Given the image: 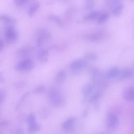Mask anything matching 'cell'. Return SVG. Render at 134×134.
Segmentation results:
<instances>
[{
    "instance_id": "6da1fadb",
    "label": "cell",
    "mask_w": 134,
    "mask_h": 134,
    "mask_svg": "<svg viewBox=\"0 0 134 134\" xmlns=\"http://www.w3.org/2000/svg\"><path fill=\"white\" fill-rule=\"evenodd\" d=\"M51 103L55 107H61L64 104L65 99L61 92L54 87L51 88L48 92Z\"/></svg>"
},
{
    "instance_id": "7a4b0ae2",
    "label": "cell",
    "mask_w": 134,
    "mask_h": 134,
    "mask_svg": "<svg viewBox=\"0 0 134 134\" xmlns=\"http://www.w3.org/2000/svg\"><path fill=\"white\" fill-rule=\"evenodd\" d=\"M35 67L33 61L29 58H26L18 62L15 66V70L20 72H28Z\"/></svg>"
},
{
    "instance_id": "3957f363",
    "label": "cell",
    "mask_w": 134,
    "mask_h": 134,
    "mask_svg": "<svg viewBox=\"0 0 134 134\" xmlns=\"http://www.w3.org/2000/svg\"><path fill=\"white\" fill-rule=\"evenodd\" d=\"M6 41L9 44L15 43L18 38V32L13 25H7L4 30Z\"/></svg>"
},
{
    "instance_id": "277c9868",
    "label": "cell",
    "mask_w": 134,
    "mask_h": 134,
    "mask_svg": "<svg viewBox=\"0 0 134 134\" xmlns=\"http://www.w3.org/2000/svg\"><path fill=\"white\" fill-rule=\"evenodd\" d=\"M88 65L87 61L85 59L79 58L73 60L70 64V69L73 72H77L86 68Z\"/></svg>"
},
{
    "instance_id": "5b68a950",
    "label": "cell",
    "mask_w": 134,
    "mask_h": 134,
    "mask_svg": "<svg viewBox=\"0 0 134 134\" xmlns=\"http://www.w3.org/2000/svg\"><path fill=\"white\" fill-rule=\"evenodd\" d=\"M27 122L28 124V132L29 134H34L40 129V126L36 122L35 115L33 113L30 114L28 116Z\"/></svg>"
},
{
    "instance_id": "8992f818",
    "label": "cell",
    "mask_w": 134,
    "mask_h": 134,
    "mask_svg": "<svg viewBox=\"0 0 134 134\" xmlns=\"http://www.w3.org/2000/svg\"><path fill=\"white\" fill-rule=\"evenodd\" d=\"M119 124V119L114 113H110L107 117V126L110 130L115 129Z\"/></svg>"
},
{
    "instance_id": "52a82bcc",
    "label": "cell",
    "mask_w": 134,
    "mask_h": 134,
    "mask_svg": "<svg viewBox=\"0 0 134 134\" xmlns=\"http://www.w3.org/2000/svg\"><path fill=\"white\" fill-rule=\"evenodd\" d=\"M49 37L50 35L47 31L45 30L44 29L41 30L40 32V34L38 35V37L36 41V47L37 48H40L49 39Z\"/></svg>"
},
{
    "instance_id": "ba28073f",
    "label": "cell",
    "mask_w": 134,
    "mask_h": 134,
    "mask_svg": "<svg viewBox=\"0 0 134 134\" xmlns=\"http://www.w3.org/2000/svg\"><path fill=\"white\" fill-rule=\"evenodd\" d=\"M123 97L127 102L134 101V86H129L125 89L123 92Z\"/></svg>"
},
{
    "instance_id": "9c48e42d",
    "label": "cell",
    "mask_w": 134,
    "mask_h": 134,
    "mask_svg": "<svg viewBox=\"0 0 134 134\" xmlns=\"http://www.w3.org/2000/svg\"><path fill=\"white\" fill-rule=\"evenodd\" d=\"M49 53L48 51L44 48L39 49L37 53L38 60L42 63H46L48 61Z\"/></svg>"
},
{
    "instance_id": "30bf717a",
    "label": "cell",
    "mask_w": 134,
    "mask_h": 134,
    "mask_svg": "<svg viewBox=\"0 0 134 134\" xmlns=\"http://www.w3.org/2000/svg\"><path fill=\"white\" fill-rule=\"evenodd\" d=\"M34 50L32 47L30 46H25L19 48L17 51V55L19 57H23L29 55Z\"/></svg>"
},
{
    "instance_id": "8fae6325",
    "label": "cell",
    "mask_w": 134,
    "mask_h": 134,
    "mask_svg": "<svg viewBox=\"0 0 134 134\" xmlns=\"http://www.w3.org/2000/svg\"><path fill=\"white\" fill-rule=\"evenodd\" d=\"M133 74V71L131 69L128 68H125L120 70L119 73L117 77L119 80H124L130 78Z\"/></svg>"
},
{
    "instance_id": "7c38bea8",
    "label": "cell",
    "mask_w": 134,
    "mask_h": 134,
    "mask_svg": "<svg viewBox=\"0 0 134 134\" xmlns=\"http://www.w3.org/2000/svg\"><path fill=\"white\" fill-rule=\"evenodd\" d=\"M95 85L93 83H88L85 84L82 90V94L84 97H87L91 96L94 90Z\"/></svg>"
},
{
    "instance_id": "4fadbf2b",
    "label": "cell",
    "mask_w": 134,
    "mask_h": 134,
    "mask_svg": "<svg viewBox=\"0 0 134 134\" xmlns=\"http://www.w3.org/2000/svg\"><path fill=\"white\" fill-rule=\"evenodd\" d=\"M76 118L74 117H70L63 122L62 125V128L65 131L71 130L75 125Z\"/></svg>"
},
{
    "instance_id": "5bb4252c",
    "label": "cell",
    "mask_w": 134,
    "mask_h": 134,
    "mask_svg": "<svg viewBox=\"0 0 134 134\" xmlns=\"http://www.w3.org/2000/svg\"><path fill=\"white\" fill-rule=\"evenodd\" d=\"M101 12L98 10H92L83 17L84 21H90L97 20Z\"/></svg>"
},
{
    "instance_id": "9a60e30c",
    "label": "cell",
    "mask_w": 134,
    "mask_h": 134,
    "mask_svg": "<svg viewBox=\"0 0 134 134\" xmlns=\"http://www.w3.org/2000/svg\"><path fill=\"white\" fill-rule=\"evenodd\" d=\"M0 21L8 25H13L17 23L15 18L7 14H0Z\"/></svg>"
},
{
    "instance_id": "2e32d148",
    "label": "cell",
    "mask_w": 134,
    "mask_h": 134,
    "mask_svg": "<svg viewBox=\"0 0 134 134\" xmlns=\"http://www.w3.org/2000/svg\"><path fill=\"white\" fill-rule=\"evenodd\" d=\"M66 73L64 70H59L55 77V81L58 84H61L64 82L66 77Z\"/></svg>"
},
{
    "instance_id": "e0dca14e",
    "label": "cell",
    "mask_w": 134,
    "mask_h": 134,
    "mask_svg": "<svg viewBox=\"0 0 134 134\" xmlns=\"http://www.w3.org/2000/svg\"><path fill=\"white\" fill-rule=\"evenodd\" d=\"M120 69L116 66L110 68L106 73V77L108 79H112L117 77L119 73Z\"/></svg>"
},
{
    "instance_id": "ac0fdd59",
    "label": "cell",
    "mask_w": 134,
    "mask_h": 134,
    "mask_svg": "<svg viewBox=\"0 0 134 134\" xmlns=\"http://www.w3.org/2000/svg\"><path fill=\"white\" fill-rule=\"evenodd\" d=\"M124 4L121 3L116 5L112 10L113 15L115 17L119 16L122 14L124 10Z\"/></svg>"
},
{
    "instance_id": "d6986e66",
    "label": "cell",
    "mask_w": 134,
    "mask_h": 134,
    "mask_svg": "<svg viewBox=\"0 0 134 134\" xmlns=\"http://www.w3.org/2000/svg\"><path fill=\"white\" fill-rule=\"evenodd\" d=\"M102 37L103 36H102V35H100V34H91L85 36V39L92 42L100 41V39H102Z\"/></svg>"
},
{
    "instance_id": "ffe728a7",
    "label": "cell",
    "mask_w": 134,
    "mask_h": 134,
    "mask_svg": "<svg viewBox=\"0 0 134 134\" xmlns=\"http://www.w3.org/2000/svg\"><path fill=\"white\" fill-rule=\"evenodd\" d=\"M109 18V13L107 12H101L97 19V23L98 24H102L105 23Z\"/></svg>"
},
{
    "instance_id": "44dd1931",
    "label": "cell",
    "mask_w": 134,
    "mask_h": 134,
    "mask_svg": "<svg viewBox=\"0 0 134 134\" xmlns=\"http://www.w3.org/2000/svg\"><path fill=\"white\" fill-rule=\"evenodd\" d=\"M48 18L50 20L53 21L55 24H56L59 27H63L64 26V24L62 20L58 16H56L53 14H51L48 16Z\"/></svg>"
},
{
    "instance_id": "7402d4cb",
    "label": "cell",
    "mask_w": 134,
    "mask_h": 134,
    "mask_svg": "<svg viewBox=\"0 0 134 134\" xmlns=\"http://www.w3.org/2000/svg\"><path fill=\"white\" fill-rule=\"evenodd\" d=\"M39 7H40V4H39V3L36 2L30 6V7L28 10V16L30 17H32L35 15L37 11L38 10V9L39 8Z\"/></svg>"
},
{
    "instance_id": "603a6c76",
    "label": "cell",
    "mask_w": 134,
    "mask_h": 134,
    "mask_svg": "<svg viewBox=\"0 0 134 134\" xmlns=\"http://www.w3.org/2000/svg\"><path fill=\"white\" fill-rule=\"evenodd\" d=\"M84 57L86 60L91 61H96L97 59V54L92 52H88L85 53L84 55Z\"/></svg>"
},
{
    "instance_id": "cb8c5ba5",
    "label": "cell",
    "mask_w": 134,
    "mask_h": 134,
    "mask_svg": "<svg viewBox=\"0 0 134 134\" xmlns=\"http://www.w3.org/2000/svg\"><path fill=\"white\" fill-rule=\"evenodd\" d=\"M94 2L93 0H85L84 8L87 10H92L94 7Z\"/></svg>"
},
{
    "instance_id": "d4e9b609",
    "label": "cell",
    "mask_w": 134,
    "mask_h": 134,
    "mask_svg": "<svg viewBox=\"0 0 134 134\" xmlns=\"http://www.w3.org/2000/svg\"><path fill=\"white\" fill-rule=\"evenodd\" d=\"M45 90V87L43 85H40L35 88L33 89L32 90V93L35 94H38L42 93Z\"/></svg>"
},
{
    "instance_id": "484cf974",
    "label": "cell",
    "mask_w": 134,
    "mask_h": 134,
    "mask_svg": "<svg viewBox=\"0 0 134 134\" xmlns=\"http://www.w3.org/2000/svg\"><path fill=\"white\" fill-rule=\"evenodd\" d=\"M100 96V94L99 92H96L94 93H93L90 97V101L91 102H93L94 101H96L99 98Z\"/></svg>"
},
{
    "instance_id": "4316f807",
    "label": "cell",
    "mask_w": 134,
    "mask_h": 134,
    "mask_svg": "<svg viewBox=\"0 0 134 134\" xmlns=\"http://www.w3.org/2000/svg\"><path fill=\"white\" fill-rule=\"evenodd\" d=\"M29 1V0H14L15 4L17 6H21L28 3Z\"/></svg>"
},
{
    "instance_id": "83f0119b",
    "label": "cell",
    "mask_w": 134,
    "mask_h": 134,
    "mask_svg": "<svg viewBox=\"0 0 134 134\" xmlns=\"http://www.w3.org/2000/svg\"><path fill=\"white\" fill-rule=\"evenodd\" d=\"M26 85V82L24 81H17L15 83V86L17 88H22Z\"/></svg>"
},
{
    "instance_id": "f1b7e54d",
    "label": "cell",
    "mask_w": 134,
    "mask_h": 134,
    "mask_svg": "<svg viewBox=\"0 0 134 134\" xmlns=\"http://www.w3.org/2000/svg\"><path fill=\"white\" fill-rule=\"evenodd\" d=\"M122 0H107V3H108V5H117L118 4L121 3V2Z\"/></svg>"
},
{
    "instance_id": "f546056e",
    "label": "cell",
    "mask_w": 134,
    "mask_h": 134,
    "mask_svg": "<svg viewBox=\"0 0 134 134\" xmlns=\"http://www.w3.org/2000/svg\"><path fill=\"white\" fill-rule=\"evenodd\" d=\"M12 134H24V130L21 128H17L13 130Z\"/></svg>"
},
{
    "instance_id": "4dcf8cb0",
    "label": "cell",
    "mask_w": 134,
    "mask_h": 134,
    "mask_svg": "<svg viewBox=\"0 0 134 134\" xmlns=\"http://www.w3.org/2000/svg\"><path fill=\"white\" fill-rule=\"evenodd\" d=\"M5 97V91L3 90H0V104L4 100Z\"/></svg>"
},
{
    "instance_id": "1f68e13d",
    "label": "cell",
    "mask_w": 134,
    "mask_h": 134,
    "mask_svg": "<svg viewBox=\"0 0 134 134\" xmlns=\"http://www.w3.org/2000/svg\"><path fill=\"white\" fill-rule=\"evenodd\" d=\"M5 81V77L3 72H0V83H3Z\"/></svg>"
},
{
    "instance_id": "d6a6232c",
    "label": "cell",
    "mask_w": 134,
    "mask_h": 134,
    "mask_svg": "<svg viewBox=\"0 0 134 134\" xmlns=\"http://www.w3.org/2000/svg\"><path fill=\"white\" fill-rule=\"evenodd\" d=\"M4 48V41L0 39V52L3 50Z\"/></svg>"
},
{
    "instance_id": "836d02e7",
    "label": "cell",
    "mask_w": 134,
    "mask_h": 134,
    "mask_svg": "<svg viewBox=\"0 0 134 134\" xmlns=\"http://www.w3.org/2000/svg\"><path fill=\"white\" fill-rule=\"evenodd\" d=\"M1 63V60H0V63Z\"/></svg>"
},
{
    "instance_id": "e575fe53",
    "label": "cell",
    "mask_w": 134,
    "mask_h": 134,
    "mask_svg": "<svg viewBox=\"0 0 134 134\" xmlns=\"http://www.w3.org/2000/svg\"><path fill=\"white\" fill-rule=\"evenodd\" d=\"M132 1H134V0H132Z\"/></svg>"
}]
</instances>
